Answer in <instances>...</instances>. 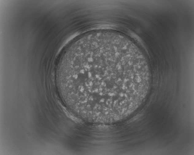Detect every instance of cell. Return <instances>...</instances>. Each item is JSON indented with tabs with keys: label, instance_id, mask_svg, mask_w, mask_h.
<instances>
[{
	"label": "cell",
	"instance_id": "6da1fadb",
	"mask_svg": "<svg viewBox=\"0 0 194 155\" xmlns=\"http://www.w3.org/2000/svg\"><path fill=\"white\" fill-rule=\"evenodd\" d=\"M56 79L64 101L87 121L109 123L136 109L150 75L139 49L115 33L85 35L70 44L58 63Z\"/></svg>",
	"mask_w": 194,
	"mask_h": 155
}]
</instances>
